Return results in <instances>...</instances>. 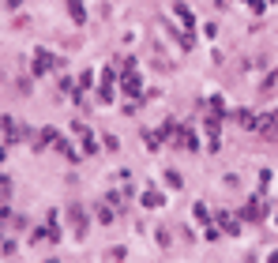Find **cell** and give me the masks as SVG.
Listing matches in <instances>:
<instances>
[{
    "label": "cell",
    "instance_id": "cell-2",
    "mask_svg": "<svg viewBox=\"0 0 278 263\" xmlns=\"http://www.w3.org/2000/svg\"><path fill=\"white\" fill-rule=\"evenodd\" d=\"M102 102H113V71H105L102 79Z\"/></svg>",
    "mask_w": 278,
    "mask_h": 263
},
{
    "label": "cell",
    "instance_id": "cell-3",
    "mask_svg": "<svg viewBox=\"0 0 278 263\" xmlns=\"http://www.w3.org/2000/svg\"><path fill=\"white\" fill-rule=\"evenodd\" d=\"M218 222H222V226H226V229H229V233H237V229H241V222H237L233 214H226V210H222V214H218Z\"/></svg>",
    "mask_w": 278,
    "mask_h": 263
},
{
    "label": "cell",
    "instance_id": "cell-6",
    "mask_svg": "<svg viewBox=\"0 0 278 263\" xmlns=\"http://www.w3.org/2000/svg\"><path fill=\"white\" fill-rule=\"evenodd\" d=\"M192 214H195V222H210V214H207V207H203V203H195Z\"/></svg>",
    "mask_w": 278,
    "mask_h": 263
},
{
    "label": "cell",
    "instance_id": "cell-8",
    "mask_svg": "<svg viewBox=\"0 0 278 263\" xmlns=\"http://www.w3.org/2000/svg\"><path fill=\"white\" fill-rule=\"evenodd\" d=\"M267 263H278V252H271V260H267Z\"/></svg>",
    "mask_w": 278,
    "mask_h": 263
},
{
    "label": "cell",
    "instance_id": "cell-7",
    "mask_svg": "<svg viewBox=\"0 0 278 263\" xmlns=\"http://www.w3.org/2000/svg\"><path fill=\"white\" fill-rule=\"evenodd\" d=\"M143 203H147V207H158V203H162V195H154V192H147V195H143Z\"/></svg>",
    "mask_w": 278,
    "mask_h": 263
},
{
    "label": "cell",
    "instance_id": "cell-1",
    "mask_svg": "<svg viewBox=\"0 0 278 263\" xmlns=\"http://www.w3.org/2000/svg\"><path fill=\"white\" fill-rule=\"evenodd\" d=\"M49 68H53V56L45 53V49H38V53H34V75H45Z\"/></svg>",
    "mask_w": 278,
    "mask_h": 263
},
{
    "label": "cell",
    "instance_id": "cell-5",
    "mask_svg": "<svg viewBox=\"0 0 278 263\" xmlns=\"http://www.w3.org/2000/svg\"><path fill=\"white\" fill-rule=\"evenodd\" d=\"M177 15H181L184 23H188V30H192V27H195V19H192V12H188V8H184V4H177Z\"/></svg>",
    "mask_w": 278,
    "mask_h": 263
},
{
    "label": "cell",
    "instance_id": "cell-4",
    "mask_svg": "<svg viewBox=\"0 0 278 263\" xmlns=\"http://www.w3.org/2000/svg\"><path fill=\"white\" fill-rule=\"evenodd\" d=\"M68 12H71V19H79V23H83V0H68Z\"/></svg>",
    "mask_w": 278,
    "mask_h": 263
}]
</instances>
